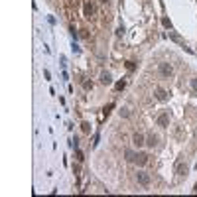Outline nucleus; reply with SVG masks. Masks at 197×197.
Masks as SVG:
<instances>
[{
  "instance_id": "nucleus-1",
  "label": "nucleus",
  "mask_w": 197,
  "mask_h": 197,
  "mask_svg": "<svg viewBox=\"0 0 197 197\" xmlns=\"http://www.w3.org/2000/svg\"><path fill=\"white\" fill-rule=\"evenodd\" d=\"M95 12H97V8H95L93 2H85V4H83V16L87 18V20H91V18L95 16Z\"/></svg>"
},
{
  "instance_id": "nucleus-2",
  "label": "nucleus",
  "mask_w": 197,
  "mask_h": 197,
  "mask_svg": "<svg viewBox=\"0 0 197 197\" xmlns=\"http://www.w3.org/2000/svg\"><path fill=\"white\" fill-rule=\"evenodd\" d=\"M187 171H189V166H187V162L179 160V162L175 164V174L179 175V177H183V175H187Z\"/></svg>"
},
{
  "instance_id": "nucleus-3",
  "label": "nucleus",
  "mask_w": 197,
  "mask_h": 197,
  "mask_svg": "<svg viewBox=\"0 0 197 197\" xmlns=\"http://www.w3.org/2000/svg\"><path fill=\"white\" fill-rule=\"evenodd\" d=\"M136 179H138V183H140V185H144V187L150 185V175H148L146 171H138V174H136Z\"/></svg>"
},
{
  "instance_id": "nucleus-4",
  "label": "nucleus",
  "mask_w": 197,
  "mask_h": 197,
  "mask_svg": "<svg viewBox=\"0 0 197 197\" xmlns=\"http://www.w3.org/2000/svg\"><path fill=\"white\" fill-rule=\"evenodd\" d=\"M158 71H160V75H162V77H170L171 73H174V69H171L170 63H160Z\"/></svg>"
},
{
  "instance_id": "nucleus-5",
  "label": "nucleus",
  "mask_w": 197,
  "mask_h": 197,
  "mask_svg": "<svg viewBox=\"0 0 197 197\" xmlns=\"http://www.w3.org/2000/svg\"><path fill=\"white\" fill-rule=\"evenodd\" d=\"M168 124H170V115H168V112H162V115L158 116V126L166 128Z\"/></svg>"
},
{
  "instance_id": "nucleus-6",
  "label": "nucleus",
  "mask_w": 197,
  "mask_h": 197,
  "mask_svg": "<svg viewBox=\"0 0 197 197\" xmlns=\"http://www.w3.org/2000/svg\"><path fill=\"white\" fill-rule=\"evenodd\" d=\"M132 140H134V144H136L138 148H140V146H144V144H146V138H144V134H140V132H136V134L132 136Z\"/></svg>"
},
{
  "instance_id": "nucleus-7",
  "label": "nucleus",
  "mask_w": 197,
  "mask_h": 197,
  "mask_svg": "<svg viewBox=\"0 0 197 197\" xmlns=\"http://www.w3.org/2000/svg\"><path fill=\"white\" fill-rule=\"evenodd\" d=\"M134 162H136L138 166H144L148 162V154H144V152H140V154H136V158H134Z\"/></svg>"
},
{
  "instance_id": "nucleus-8",
  "label": "nucleus",
  "mask_w": 197,
  "mask_h": 197,
  "mask_svg": "<svg viewBox=\"0 0 197 197\" xmlns=\"http://www.w3.org/2000/svg\"><path fill=\"white\" fill-rule=\"evenodd\" d=\"M156 99H158V101H166V99H168V93H166V89H162V87L156 89Z\"/></svg>"
},
{
  "instance_id": "nucleus-9",
  "label": "nucleus",
  "mask_w": 197,
  "mask_h": 197,
  "mask_svg": "<svg viewBox=\"0 0 197 197\" xmlns=\"http://www.w3.org/2000/svg\"><path fill=\"white\" fill-rule=\"evenodd\" d=\"M101 83H103V85H110V83H112V77H110V73H101Z\"/></svg>"
},
{
  "instance_id": "nucleus-10",
  "label": "nucleus",
  "mask_w": 197,
  "mask_h": 197,
  "mask_svg": "<svg viewBox=\"0 0 197 197\" xmlns=\"http://www.w3.org/2000/svg\"><path fill=\"white\" fill-rule=\"evenodd\" d=\"M170 39H171V42H175V44H181V45H183V39H181V36H177L175 32H170ZM183 47H185V45H183Z\"/></svg>"
},
{
  "instance_id": "nucleus-11",
  "label": "nucleus",
  "mask_w": 197,
  "mask_h": 197,
  "mask_svg": "<svg viewBox=\"0 0 197 197\" xmlns=\"http://www.w3.org/2000/svg\"><path fill=\"white\" fill-rule=\"evenodd\" d=\"M146 144H148L150 148H154L156 144H158V136H154V134H152V136H148V138H146Z\"/></svg>"
},
{
  "instance_id": "nucleus-12",
  "label": "nucleus",
  "mask_w": 197,
  "mask_h": 197,
  "mask_svg": "<svg viewBox=\"0 0 197 197\" xmlns=\"http://www.w3.org/2000/svg\"><path fill=\"white\" fill-rule=\"evenodd\" d=\"M81 130L85 132V134H89V132H91V124H89V122H83V124H81Z\"/></svg>"
},
{
  "instance_id": "nucleus-13",
  "label": "nucleus",
  "mask_w": 197,
  "mask_h": 197,
  "mask_svg": "<svg viewBox=\"0 0 197 197\" xmlns=\"http://www.w3.org/2000/svg\"><path fill=\"white\" fill-rule=\"evenodd\" d=\"M134 158H136V154L130 152V150H126V160H128V162H134Z\"/></svg>"
},
{
  "instance_id": "nucleus-14",
  "label": "nucleus",
  "mask_w": 197,
  "mask_h": 197,
  "mask_svg": "<svg viewBox=\"0 0 197 197\" xmlns=\"http://www.w3.org/2000/svg\"><path fill=\"white\" fill-rule=\"evenodd\" d=\"M83 89H85V91L93 89V83H91V81H83Z\"/></svg>"
},
{
  "instance_id": "nucleus-15",
  "label": "nucleus",
  "mask_w": 197,
  "mask_h": 197,
  "mask_svg": "<svg viewBox=\"0 0 197 197\" xmlns=\"http://www.w3.org/2000/svg\"><path fill=\"white\" fill-rule=\"evenodd\" d=\"M191 91H193V93H197V77H195V79H191Z\"/></svg>"
},
{
  "instance_id": "nucleus-16",
  "label": "nucleus",
  "mask_w": 197,
  "mask_h": 197,
  "mask_svg": "<svg viewBox=\"0 0 197 197\" xmlns=\"http://www.w3.org/2000/svg\"><path fill=\"white\" fill-rule=\"evenodd\" d=\"M124 85H126L124 81H118V83L115 85V87H116V91H122V89H124Z\"/></svg>"
},
{
  "instance_id": "nucleus-17",
  "label": "nucleus",
  "mask_w": 197,
  "mask_h": 197,
  "mask_svg": "<svg viewBox=\"0 0 197 197\" xmlns=\"http://www.w3.org/2000/svg\"><path fill=\"white\" fill-rule=\"evenodd\" d=\"M112 107H115V104L110 103V104H107V107H104V115H109L110 110H112Z\"/></svg>"
},
{
  "instance_id": "nucleus-18",
  "label": "nucleus",
  "mask_w": 197,
  "mask_h": 197,
  "mask_svg": "<svg viewBox=\"0 0 197 197\" xmlns=\"http://www.w3.org/2000/svg\"><path fill=\"white\" fill-rule=\"evenodd\" d=\"M134 67H136V65H134L132 61H128V63H126V69H128V71H134Z\"/></svg>"
},
{
  "instance_id": "nucleus-19",
  "label": "nucleus",
  "mask_w": 197,
  "mask_h": 197,
  "mask_svg": "<svg viewBox=\"0 0 197 197\" xmlns=\"http://www.w3.org/2000/svg\"><path fill=\"white\" fill-rule=\"evenodd\" d=\"M162 24H164L166 28H171V22H170V20H168V18H164V20H162Z\"/></svg>"
},
{
  "instance_id": "nucleus-20",
  "label": "nucleus",
  "mask_w": 197,
  "mask_h": 197,
  "mask_svg": "<svg viewBox=\"0 0 197 197\" xmlns=\"http://www.w3.org/2000/svg\"><path fill=\"white\" fill-rule=\"evenodd\" d=\"M73 171H75V175H79L81 174V168H79V166H73Z\"/></svg>"
},
{
  "instance_id": "nucleus-21",
  "label": "nucleus",
  "mask_w": 197,
  "mask_h": 197,
  "mask_svg": "<svg viewBox=\"0 0 197 197\" xmlns=\"http://www.w3.org/2000/svg\"><path fill=\"white\" fill-rule=\"evenodd\" d=\"M77 160H79V162H83V160H85V158H83V152H79V150H77Z\"/></svg>"
},
{
  "instance_id": "nucleus-22",
  "label": "nucleus",
  "mask_w": 197,
  "mask_h": 197,
  "mask_svg": "<svg viewBox=\"0 0 197 197\" xmlns=\"http://www.w3.org/2000/svg\"><path fill=\"white\" fill-rule=\"evenodd\" d=\"M128 115H130V112H128V109H122V110H120V116H128Z\"/></svg>"
},
{
  "instance_id": "nucleus-23",
  "label": "nucleus",
  "mask_w": 197,
  "mask_h": 197,
  "mask_svg": "<svg viewBox=\"0 0 197 197\" xmlns=\"http://www.w3.org/2000/svg\"><path fill=\"white\" fill-rule=\"evenodd\" d=\"M122 34H124V28L120 26V28H118V30H116V36H122Z\"/></svg>"
},
{
  "instance_id": "nucleus-24",
  "label": "nucleus",
  "mask_w": 197,
  "mask_h": 197,
  "mask_svg": "<svg viewBox=\"0 0 197 197\" xmlns=\"http://www.w3.org/2000/svg\"><path fill=\"white\" fill-rule=\"evenodd\" d=\"M101 2H103V4H109V2H110V0H101Z\"/></svg>"
},
{
  "instance_id": "nucleus-25",
  "label": "nucleus",
  "mask_w": 197,
  "mask_h": 197,
  "mask_svg": "<svg viewBox=\"0 0 197 197\" xmlns=\"http://www.w3.org/2000/svg\"><path fill=\"white\" fill-rule=\"evenodd\" d=\"M193 191H195V193H197V183H195V189H193Z\"/></svg>"
},
{
  "instance_id": "nucleus-26",
  "label": "nucleus",
  "mask_w": 197,
  "mask_h": 197,
  "mask_svg": "<svg viewBox=\"0 0 197 197\" xmlns=\"http://www.w3.org/2000/svg\"><path fill=\"white\" fill-rule=\"evenodd\" d=\"M195 136H197V132H195Z\"/></svg>"
}]
</instances>
